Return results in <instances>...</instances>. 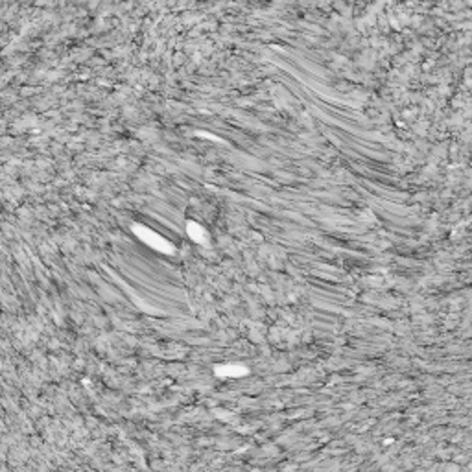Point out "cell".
<instances>
[{"instance_id": "obj_1", "label": "cell", "mask_w": 472, "mask_h": 472, "mask_svg": "<svg viewBox=\"0 0 472 472\" xmlns=\"http://www.w3.org/2000/svg\"><path fill=\"white\" fill-rule=\"evenodd\" d=\"M133 231L137 232V236H139L144 244H148L149 247L161 251V253H168V255L174 253V245H172L166 238H163L161 234H157L155 231H151V229L144 227V225H135Z\"/></svg>"}, {"instance_id": "obj_2", "label": "cell", "mask_w": 472, "mask_h": 472, "mask_svg": "<svg viewBox=\"0 0 472 472\" xmlns=\"http://www.w3.org/2000/svg\"><path fill=\"white\" fill-rule=\"evenodd\" d=\"M247 371L242 365H218L216 367V374L218 376H238V374H245Z\"/></svg>"}, {"instance_id": "obj_3", "label": "cell", "mask_w": 472, "mask_h": 472, "mask_svg": "<svg viewBox=\"0 0 472 472\" xmlns=\"http://www.w3.org/2000/svg\"><path fill=\"white\" fill-rule=\"evenodd\" d=\"M186 231H188V234H190V238L195 242H199V244H207V238H205V231L197 225V223H192L188 222V225H186Z\"/></svg>"}]
</instances>
